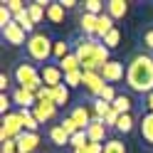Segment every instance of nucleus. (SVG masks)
<instances>
[{
    "label": "nucleus",
    "instance_id": "6",
    "mask_svg": "<svg viewBox=\"0 0 153 153\" xmlns=\"http://www.w3.org/2000/svg\"><path fill=\"white\" fill-rule=\"evenodd\" d=\"M3 37H5V42L13 45V47H22V45H27V40H30V35H27L17 22L3 27Z\"/></svg>",
    "mask_w": 153,
    "mask_h": 153
},
{
    "label": "nucleus",
    "instance_id": "37",
    "mask_svg": "<svg viewBox=\"0 0 153 153\" xmlns=\"http://www.w3.org/2000/svg\"><path fill=\"white\" fill-rule=\"evenodd\" d=\"M37 101H54V89L52 87H42L37 91Z\"/></svg>",
    "mask_w": 153,
    "mask_h": 153
},
{
    "label": "nucleus",
    "instance_id": "14",
    "mask_svg": "<svg viewBox=\"0 0 153 153\" xmlns=\"http://www.w3.org/2000/svg\"><path fill=\"white\" fill-rule=\"evenodd\" d=\"M69 116H72V121L76 123V128H79V131H87V128H89V123H91V119H94L91 114H89L87 106H74Z\"/></svg>",
    "mask_w": 153,
    "mask_h": 153
},
{
    "label": "nucleus",
    "instance_id": "35",
    "mask_svg": "<svg viewBox=\"0 0 153 153\" xmlns=\"http://www.w3.org/2000/svg\"><path fill=\"white\" fill-rule=\"evenodd\" d=\"M74 153H104V143H87L84 148H76Z\"/></svg>",
    "mask_w": 153,
    "mask_h": 153
},
{
    "label": "nucleus",
    "instance_id": "13",
    "mask_svg": "<svg viewBox=\"0 0 153 153\" xmlns=\"http://www.w3.org/2000/svg\"><path fill=\"white\" fill-rule=\"evenodd\" d=\"M15 141H17V153H35L37 146H40V136H37V133H30V131L20 133Z\"/></svg>",
    "mask_w": 153,
    "mask_h": 153
},
{
    "label": "nucleus",
    "instance_id": "44",
    "mask_svg": "<svg viewBox=\"0 0 153 153\" xmlns=\"http://www.w3.org/2000/svg\"><path fill=\"white\" fill-rule=\"evenodd\" d=\"M143 45H146L148 50H153V30H148L146 35H143Z\"/></svg>",
    "mask_w": 153,
    "mask_h": 153
},
{
    "label": "nucleus",
    "instance_id": "34",
    "mask_svg": "<svg viewBox=\"0 0 153 153\" xmlns=\"http://www.w3.org/2000/svg\"><path fill=\"white\" fill-rule=\"evenodd\" d=\"M116 97H119V94H116V89H114L111 84H106V87L101 89V94H99V99H104L106 104H114V101H116Z\"/></svg>",
    "mask_w": 153,
    "mask_h": 153
},
{
    "label": "nucleus",
    "instance_id": "21",
    "mask_svg": "<svg viewBox=\"0 0 153 153\" xmlns=\"http://www.w3.org/2000/svg\"><path fill=\"white\" fill-rule=\"evenodd\" d=\"M15 22L20 25V27H22V30H25L27 35H35V22H32L30 13H27V7H25L22 13H17V15H15Z\"/></svg>",
    "mask_w": 153,
    "mask_h": 153
},
{
    "label": "nucleus",
    "instance_id": "9",
    "mask_svg": "<svg viewBox=\"0 0 153 153\" xmlns=\"http://www.w3.org/2000/svg\"><path fill=\"white\" fill-rule=\"evenodd\" d=\"M106 133H109V128H106V123H104V119L94 116L91 123H89V128H87L89 141L91 143H106Z\"/></svg>",
    "mask_w": 153,
    "mask_h": 153
},
{
    "label": "nucleus",
    "instance_id": "46",
    "mask_svg": "<svg viewBox=\"0 0 153 153\" xmlns=\"http://www.w3.org/2000/svg\"><path fill=\"white\" fill-rule=\"evenodd\" d=\"M59 5L64 7V10H72V7H74L76 3H74V0H62V3H59Z\"/></svg>",
    "mask_w": 153,
    "mask_h": 153
},
{
    "label": "nucleus",
    "instance_id": "22",
    "mask_svg": "<svg viewBox=\"0 0 153 153\" xmlns=\"http://www.w3.org/2000/svg\"><path fill=\"white\" fill-rule=\"evenodd\" d=\"M59 69H62L64 74H69V72H76V69H82V62L76 59V54L72 52V54H67L64 59H59Z\"/></svg>",
    "mask_w": 153,
    "mask_h": 153
},
{
    "label": "nucleus",
    "instance_id": "38",
    "mask_svg": "<svg viewBox=\"0 0 153 153\" xmlns=\"http://www.w3.org/2000/svg\"><path fill=\"white\" fill-rule=\"evenodd\" d=\"M3 5H5V7H7V10H10L13 15H17V13H22L25 7H27L25 3H20V0H7V3H3Z\"/></svg>",
    "mask_w": 153,
    "mask_h": 153
},
{
    "label": "nucleus",
    "instance_id": "4",
    "mask_svg": "<svg viewBox=\"0 0 153 153\" xmlns=\"http://www.w3.org/2000/svg\"><path fill=\"white\" fill-rule=\"evenodd\" d=\"M15 82L20 84L22 89H30V91H40L42 87H45V82H42V74L35 69V64H30V62H20L15 67Z\"/></svg>",
    "mask_w": 153,
    "mask_h": 153
},
{
    "label": "nucleus",
    "instance_id": "29",
    "mask_svg": "<svg viewBox=\"0 0 153 153\" xmlns=\"http://www.w3.org/2000/svg\"><path fill=\"white\" fill-rule=\"evenodd\" d=\"M133 123H136V121H133L131 114H123V116L119 119V123H116V131H121V133H131V131H133Z\"/></svg>",
    "mask_w": 153,
    "mask_h": 153
},
{
    "label": "nucleus",
    "instance_id": "8",
    "mask_svg": "<svg viewBox=\"0 0 153 153\" xmlns=\"http://www.w3.org/2000/svg\"><path fill=\"white\" fill-rule=\"evenodd\" d=\"M40 74H42L45 87H52V89H57L59 84H64V72L59 69V64H45Z\"/></svg>",
    "mask_w": 153,
    "mask_h": 153
},
{
    "label": "nucleus",
    "instance_id": "11",
    "mask_svg": "<svg viewBox=\"0 0 153 153\" xmlns=\"http://www.w3.org/2000/svg\"><path fill=\"white\" fill-rule=\"evenodd\" d=\"M57 104L54 101H37V106L32 109V114H35V119L40 121V123H47V121H52L54 116H57Z\"/></svg>",
    "mask_w": 153,
    "mask_h": 153
},
{
    "label": "nucleus",
    "instance_id": "24",
    "mask_svg": "<svg viewBox=\"0 0 153 153\" xmlns=\"http://www.w3.org/2000/svg\"><path fill=\"white\" fill-rule=\"evenodd\" d=\"M47 17H50V22L59 25V22L64 20V7H62L59 3H52L50 7H47Z\"/></svg>",
    "mask_w": 153,
    "mask_h": 153
},
{
    "label": "nucleus",
    "instance_id": "36",
    "mask_svg": "<svg viewBox=\"0 0 153 153\" xmlns=\"http://www.w3.org/2000/svg\"><path fill=\"white\" fill-rule=\"evenodd\" d=\"M13 22H15V15L7 10L5 5H3V7H0V25H3V27H7V25H13Z\"/></svg>",
    "mask_w": 153,
    "mask_h": 153
},
{
    "label": "nucleus",
    "instance_id": "20",
    "mask_svg": "<svg viewBox=\"0 0 153 153\" xmlns=\"http://www.w3.org/2000/svg\"><path fill=\"white\" fill-rule=\"evenodd\" d=\"M20 116H22V123H25V131L37 133V128H40V121L35 119L32 109H20Z\"/></svg>",
    "mask_w": 153,
    "mask_h": 153
},
{
    "label": "nucleus",
    "instance_id": "31",
    "mask_svg": "<svg viewBox=\"0 0 153 153\" xmlns=\"http://www.w3.org/2000/svg\"><path fill=\"white\" fill-rule=\"evenodd\" d=\"M89 143V136H87V131H79V133H74V136L69 138V146L76 151V148H84Z\"/></svg>",
    "mask_w": 153,
    "mask_h": 153
},
{
    "label": "nucleus",
    "instance_id": "39",
    "mask_svg": "<svg viewBox=\"0 0 153 153\" xmlns=\"http://www.w3.org/2000/svg\"><path fill=\"white\" fill-rule=\"evenodd\" d=\"M119 119H121V114H119L116 109H111V111H109V116L104 119V123H106V128H116V123H119Z\"/></svg>",
    "mask_w": 153,
    "mask_h": 153
},
{
    "label": "nucleus",
    "instance_id": "28",
    "mask_svg": "<svg viewBox=\"0 0 153 153\" xmlns=\"http://www.w3.org/2000/svg\"><path fill=\"white\" fill-rule=\"evenodd\" d=\"M67 101H69V87H67V84H59V87L54 89V104L57 106H64Z\"/></svg>",
    "mask_w": 153,
    "mask_h": 153
},
{
    "label": "nucleus",
    "instance_id": "10",
    "mask_svg": "<svg viewBox=\"0 0 153 153\" xmlns=\"http://www.w3.org/2000/svg\"><path fill=\"white\" fill-rule=\"evenodd\" d=\"M13 104H17L20 109H35V106H37V94L30 91V89L17 87V89L13 91Z\"/></svg>",
    "mask_w": 153,
    "mask_h": 153
},
{
    "label": "nucleus",
    "instance_id": "3",
    "mask_svg": "<svg viewBox=\"0 0 153 153\" xmlns=\"http://www.w3.org/2000/svg\"><path fill=\"white\" fill-rule=\"evenodd\" d=\"M52 47H54V42L45 32H35V35H30L25 50H27V54H30L32 62H45L47 64V62H50V57H52Z\"/></svg>",
    "mask_w": 153,
    "mask_h": 153
},
{
    "label": "nucleus",
    "instance_id": "17",
    "mask_svg": "<svg viewBox=\"0 0 153 153\" xmlns=\"http://www.w3.org/2000/svg\"><path fill=\"white\" fill-rule=\"evenodd\" d=\"M141 136L143 141L148 143V146H153V114H143V119H141Z\"/></svg>",
    "mask_w": 153,
    "mask_h": 153
},
{
    "label": "nucleus",
    "instance_id": "42",
    "mask_svg": "<svg viewBox=\"0 0 153 153\" xmlns=\"http://www.w3.org/2000/svg\"><path fill=\"white\" fill-rule=\"evenodd\" d=\"M3 143V153H17V141L15 138H7V141H0Z\"/></svg>",
    "mask_w": 153,
    "mask_h": 153
},
{
    "label": "nucleus",
    "instance_id": "32",
    "mask_svg": "<svg viewBox=\"0 0 153 153\" xmlns=\"http://www.w3.org/2000/svg\"><path fill=\"white\" fill-rule=\"evenodd\" d=\"M67 54H72V52H69V45H67L64 40L54 42V47H52V57H57V59H64Z\"/></svg>",
    "mask_w": 153,
    "mask_h": 153
},
{
    "label": "nucleus",
    "instance_id": "40",
    "mask_svg": "<svg viewBox=\"0 0 153 153\" xmlns=\"http://www.w3.org/2000/svg\"><path fill=\"white\" fill-rule=\"evenodd\" d=\"M59 126L67 131V133H69V136H74V133H79V128H76V123L72 121V116H67V119H62V123H59Z\"/></svg>",
    "mask_w": 153,
    "mask_h": 153
},
{
    "label": "nucleus",
    "instance_id": "16",
    "mask_svg": "<svg viewBox=\"0 0 153 153\" xmlns=\"http://www.w3.org/2000/svg\"><path fill=\"white\" fill-rule=\"evenodd\" d=\"M97 25H99V17L89 15V13H84L82 20H79V27H82L84 37H97Z\"/></svg>",
    "mask_w": 153,
    "mask_h": 153
},
{
    "label": "nucleus",
    "instance_id": "43",
    "mask_svg": "<svg viewBox=\"0 0 153 153\" xmlns=\"http://www.w3.org/2000/svg\"><path fill=\"white\" fill-rule=\"evenodd\" d=\"M7 87H10V76L3 72V74H0V89H3V94H5V89H7Z\"/></svg>",
    "mask_w": 153,
    "mask_h": 153
},
{
    "label": "nucleus",
    "instance_id": "30",
    "mask_svg": "<svg viewBox=\"0 0 153 153\" xmlns=\"http://www.w3.org/2000/svg\"><path fill=\"white\" fill-rule=\"evenodd\" d=\"M104 153H126V146H123L119 138H109L104 143Z\"/></svg>",
    "mask_w": 153,
    "mask_h": 153
},
{
    "label": "nucleus",
    "instance_id": "23",
    "mask_svg": "<svg viewBox=\"0 0 153 153\" xmlns=\"http://www.w3.org/2000/svg\"><path fill=\"white\" fill-rule=\"evenodd\" d=\"M27 13H30L32 22L37 25V22H42V17L47 15V7H45V5H40V3L35 0V3H27Z\"/></svg>",
    "mask_w": 153,
    "mask_h": 153
},
{
    "label": "nucleus",
    "instance_id": "41",
    "mask_svg": "<svg viewBox=\"0 0 153 153\" xmlns=\"http://www.w3.org/2000/svg\"><path fill=\"white\" fill-rule=\"evenodd\" d=\"M10 104H13V97H7V94H0V114H7V109H10Z\"/></svg>",
    "mask_w": 153,
    "mask_h": 153
},
{
    "label": "nucleus",
    "instance_id": "2",
    "mask_svg": "<svg viewBox=\"0 0 153 153\" xmlns=\"http://www.w3.org/2000/svg\"><path fill=\"white\" fill-rule=\"evenodd\" d=\"M99 47H101V40H97V37H82V40L74 42V54L82 62L84 72H101Z\"/></svg>",
    "mask_w": 153,
    "mask_h": 153
},
{
    "label": "nucleus",
    "instance_id": "5",
    "mask_svg": "<svg viewBox=\"0 0 153 153\" xmlns=\"http://www.w3.org/2000/svg\"><path fill=\"white\" fill-rule=\"evenodd\" d=\"M20 133H25V123H22L20 111L17 114H5L3 116V126H0V141L17 138Z\"/></svg>",
    "mask_w": 153,
    "mask_h": 153
},
{
    "label": "nucleus",
    "instance_id": "7",
    "mask_svg": "<svg viewBox=\"0 0 153 153\" xmlns=\"http://www.w3.org/2000/svg\"><path fill=\"white\" fill-rule=\"evenodd\" d=\"M99 74L104 76V82H106V84L114 87L116 82H121L123 76H126V69H123V62H114V59H111V62H106V64L101 67Z\"/></svg>",
    "mask_w": 153,
    "mask_h": 153
},
{
    "label": "nucleus",
    "instance_id": "18",
    "mask_svg": "<svg viewBox=\"0 0 153 153\" xmlns=\"http://www.w3.org/2000/svg\"><path fill=\"white\" fill-rule=\"evenodd\" d=\"M111 30H114V17L104 13V15L99 17V25H97V40H101V42H104V37H106Z\"/></svg>",
    "mask_w": 153,
    "mask_h": 153
},
{
    "label": "nucleus",
    "instance_id": "27",
    "mask_svg": "<svg viewBox=\"0 0 153 153\" xmlns=\"http://www.w3.org/2000/svg\"><path fill=\"white\" fill-rule=\"evenodd\" d=\"M91 104H94V116H99V119H106V116H109V111L114 109L111 104H106L104 99H94Z\"/></svg>",
    "mask_w": 153,
    "mask_h": 153
},
{
    "label": "nucleus",
    "instance_id": "1",
    "mask_svg": "<svg viewBox=\"0 0 153 153\" xmlns=\"http://www.w3.org/2000/svg\"><path fill=\"white\" fill-rule=\"evenodd\" d=\"M126 84L131 91L148 94L153 91V57L151 54H136L126 64Z\"/></svg>",
    "mask_w": 153,
    "mask_h": 153
},
{
    "label": "nucleus",
    "instance_id": "12",
    "mask_svg": "<svg viewBox=\"0 0 153 153\" xmlns=\"http://www.w3.org/2000/svg\"><path fill=\"white\" fill-rule=\"evenodd\" d=\"M84 87H87V91L89 94H94V99H99V94H101V89L106 87V82H104V76L99 74V72H84Z\"/></svg>",
    "mask_w": 153,
    "mask_h": 153
},
{
    "label": "nucleus",
    "instance_id": "25",
    "mask_svg": "<svg viewBox=\"0 0 153 153\" xmlns=\"http://www.w3.org/2000/svg\"><path fill=\"white\" fill-rule=\"evenodd\" d=\"M111 106H114V109H116L121 116H123V114H131V106H133V104H131V99L126 97V94H119V97H116V101H114Z\"/></svg>",
    "mask_w": 153,
    "mask_h": 153
},
{
    "label": "nucleus",
    "instance_id": "45",
    "mask_svg": "<svg viewBox=\"0 0 153 153\" xmlns=\"http://www.w3.org/2000/svg\"><path fill=\"white\" fill-rule=\"evenodd\" d=\"M146 106H148V114H153V91L146 97Z\"/></svg>",
    "mask_w": 153,
    "mask_h": 153
},
{
    "label": "nucleus",
    "instance_id": "15",
    "mask_svg": "<svg viewBox=\"0 0 153 153\" xmlns=\"http://www.w3.org/2000/svg\"><path fill=\"white\" fill-rule=\"evenodd\" d=\"M126 13H128V3L126 0H109L106 3V15H111L114 20L126 17Z\"/></svg>",
    "mask_w": 153,
    "mask_h": 153
},
{
    "label": "nucleus",
    "instance_id": "26",
    "mask_svg": "<svg viewBox=\"0 0 153 153\" xmlns=\"http://www.w3.org/2000/svg\"><path fill=\"white\" fill-rule=\"evenodd\" d=\"M82 82H84V69H76V72L64 74V84H67L69 89H74V87H82Z\"/></svg>",
    "mask_w": 153,
    "mask_h": 153
},
{
    "label": "nucleus",
    "instance_id": "33",
    "mask_svg": "<svg viewBox=\"0 0 153 153\" xmlns=\"http://www.w3.org/2000/svg\"><path fill=\"white\" fill-rule=\"evenodd\" d=\"M119 42H121V32L116 30V27H114V30L104 37V45L109 47V50H114V47H119Z\"/></svg>",
    "mask_w": 153,
    "mask_h": 153
},
{
    "label": "nucleus",
    "instance_id": "19",
    "mask_svg": "<svg viewBox=\"0 0 153 153\" xmlns=\"http://www.w3.org/2000/svg\"><path fill=\"white\" fill-rule=\"evenodd\" d=\"M69 133H67L62 126H59V123H57V126H52L50 128V141L54 143V146H67V143H69Z\"/></svg>",
    "mask_w": 153,
    "mask_h": 153
}]
</instances>
